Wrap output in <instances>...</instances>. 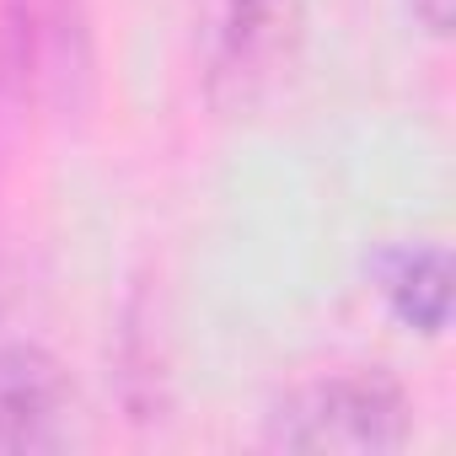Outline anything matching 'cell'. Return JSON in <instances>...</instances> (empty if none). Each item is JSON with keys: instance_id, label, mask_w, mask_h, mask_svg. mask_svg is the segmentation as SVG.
<instances>
[{"instance_id": "6da1fadb", "label": "cell", "mask_w": 456, "mask_h": 456, "mask_svg": "<svg viewBox=\"0 0 456 456\" xmlns=\"http://www.w3.org/2000/svg\"><path fill=\"white\" fill-rule=\"evenodd\" d=\"M413 429V403L397 376L387 370H333L317 381L290 387L264 424V440L280 451H306V456H387L403 451Z\"/></svg>"}, {"instance_id": "7a4b0ae2", "label": "cell", "mask_w": 456, "mask_h": 456, "mask_svg": "<svg viewBox=\"0 0 456 456\" xmlns=\"http://www.w3.org/2000/svg\"><path fill=\"white\" fill-rule=\"evenodd\" d=\"M296 0H199V44L215 97H253L296 54Z\"/></svg>"}, {"instance_id": "3957f363", "label": "cell", "mask_w": 456, "mask_h": 456, "mask_svg": "<svg viewBox=\"0 0 456 456\" xmlns=\"http://www.w3.org/2000/svg\"><path fill=\"white\" fill-rule=\"evenodd\" d=\"M76 392L38 344H0V456H38L70 440Z\"/></svg>"}, {"instance_id": "277c9868", "label": "cell", "mask_w": 456, "mask_h": 456, "mask_svg": "<svg viewBox=\"0 0 456 456\" xmlns=\"http://www.w3.org/2000/svg\"><path fill=\"white\" fill-rule=\"evenodd\" d=\"M370 290L419 338H440L451 322V253L440 242H381L365 258Z\"/></svg>"}, {"instance_id": "5b68a950", "label": "cell", "mask_w": 456, "mask_h": 456, "mask_svg": "<svg viewBox=\"0 0 456 456\" xmlns=\"http://www.w3.org/2000/svg\"><path fill=\"white\" fill-rule=\"evenodd\" d=\"M65 28V0H6V33H0V49H6L22 70L38 65V54L60 38Z\"/></svg>"}, {"instance_id": "8992f818", "label": "cell", "mask_w": 456, "mask_h": 456, "mask_svg": "<svg viewBox=\"0 0 456 456\" xmlns=\"http://www.w3.org/2000/svg\"><path fill=\"white\" fill-rule=\"evenodd\" d=\"M413 22L429 33V38H445L451 33V0H408Z\"/></svg>"}]
</instances>
